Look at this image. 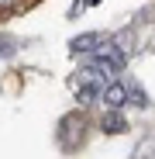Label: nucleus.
<instances>
[{
	"label": "nucleus",
	"mask_w": 155,
	"mask_h": 159,
	"mask_svg": "<svg viewBox=\"0 0 155 159\" xmlns=\"http://www.w3.org/2000/svg\"><path fill=\"white\" fill-rule=\"evenodd\" d=\"M103 45H107V38H103L100 31H83V35H76L69 42V52H76V56H80V52H90V56H93V52L103 48Z\"/></svg>",
	"instance_id": "nucleus-1"
},
{
	"label": "nucleus",
	"mask_w": 155,
	"mask_h": 159,
	"mask_svg": "<svg viewBox=\"0 0 155 159\" xmlns=\"http://www.w3.org/2000/svg\"><path fill=\"white\" fill-rule=\"evenodd\" d=\"M86 4H90V7H93V4H100V0H86Z\"/></svg>",
	"instance_id": "nucleus-7"
},
{
	"label": "nucleus",
	"mask_w": 155,
	"mask_h": 159,
	"mask_svg": "<svg viewBox=\"0 0 155 159\" xmlns=\"http://www.w3.org/2000/svg\"><path fill=\"white\" fill-rule=\"evenodd\" d=\"M131 104H138V107H148V97H145V93L135 87V90H131Z\"/></svg>",
	"instance_id": "nucleus-5"
},
{
	"label": "nucleus",
	"mask_w": 155,
	"mask_h": 159,
	"mask_svg": "<svg viewBox=\"0 0 155 159\" xmlns=\"http://www.w3.org/2000/svg\"><path fill=\"white\" fill-rule=\"evenodd\" d=\"M14 52H17L14 38H7V35H0V56H14Z\"/></svg>",
	"instance_id": "nucleus-4"
},
{
	"label": "nucleus",
	"mask_w": 155,
	"mask_h": 159,
	"mask_svg": "<svg viewBox=\"0 0 155 159\" xmlns=\"http://www.w3.org/2000/svg\"><path fill=\"white\" fill-rule=\"evenodd\" d=\"M17 4V0H0V7H14Z\"/></svg>",
	"instance_id": "nucleus-6"
},
{
	"label": "nucleus",
	"mask_w": 155,
	"mask_h": 159,
	"mask_svg": "<svg viewBox=\"0 0 155 159\" xmlns=\"http://www.w3.org/2000/svg\"><path fill=\"white\" fill-rule=\"evenodd\" d=\"M100 128H103V131H110V135H121V131L127 128V121H124L117 111H107V114L100 118Z\"/></svg>",
	"instance_id": "nucleus-3"
},
{
	"label": "nucleus",
	"mask_w": 155,
	"mask_h": 159,
	"mask_svg": "<svg viewBox=\"0 0 155 159\" xmlns=\"http://www.w3.org/2000/svg\"><path fill=\"white\" fill-rule=\"evenodd\" d=\"M100 100L107 104V111H121L124 104H131V90H127L124 83H107V90H103Z\"/></svg>",
	"instance_id": "nucleus-2"
}]
</instances>
